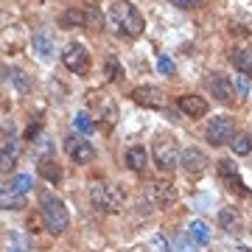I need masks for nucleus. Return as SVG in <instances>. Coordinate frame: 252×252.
<instances>
[{"instance_id": "nucleus-1", "label": "nucleus", "mask_w": 252, "mask_h": 252, "mask_svg": "<svg viewBox=\"0 0 252 252\" xmlns=\"http://www.w3.org/2000/svg\"><path fill=\"white\" fill-rule=\"evenodd\" d=\"M112 23H115V28L124 36H140L143 28H146L143 14H140L137 6H132L129 0H118L115 6H112Z\"/></svg>"}, {"instance_id": "nucleus-2", "label": "nucleus", "mask_w": 252, "mask_h": 252, "mask_svg": "<svg viewBox=\"0 0 252 252\" xmlns=\"http://www.w3.org/2000/svg\"><path fill=\"white\" fill-rule=\"evenodd\" d=\"M39 207H42V219H45L48 230L54 235H62L67 230V224H70V216H67L64 202L59 196H54L51 190H45V193H39Z\"/></svg>"}, {"instance_id": "nucleus-3", "label": "nucleus", "mask_w": 252, "mask_h": 252, "mask_svg": "<svg viewBox=\"0 0 252 252\" xmlns=\"http://www.w3.org/2000/svg\"><path fill=\"white\" fill-rule=\"evenodd\" d=\"M90 202L104 213H118L124 207V190L115 182H93L90 185Z\"/></svg>"}, {"instance_id": "nucleus-4", "label": "nucleus", "mask_w": 252, "mask_h": 252, "mask_svg": "<svg viewBox=\"0 0 252 252\" xmlns=\"http://www.w3.org/2000/svg\"><path fill=\"white\" fill-rule=\"evenodd\" d=\"M180 146H177V140H171V137H160V140H154V149H152V160L154 165L160 168L162 174H171L177 165H180Z\"/></svg>"}, {"instance_id": "nucleus-5", "label": "nucleus", "mask_w": 252, "mask_h": 252, "mask_svg": "<svg viewBox=\"0 0 252 252\" xmlns=\"http://www.w3.org/2000/svg\"><path fill=\"white\" fill-rule=\"evenodd\" d=\"M62 62L70 73H79V76H87V73H90V54H87V48L79 45V42H70V45L64 48Z\"/></svg>"}, {"instance_id": "nucleus-6", "label": "nucleus", "mask_w": 252, "mask_h": 252, "mask_svg": "<svg viewBox=\"0 0 252 252\" xmlns=\"http://www.w3.org/2000/svg\"><path fill=\"white\" fill-rule=\"evenodd\" d=\"M233 137H235L233 118L219 115V118L210 121V126H207V143H210V146H224V143H230Z\"/></svg>"}, {"instance_id": "nucleus-7", "label": "nucleus", "mask_w": 252, "mask_h": 252, "mask_svg": "<svg viewBox=\"0 0 252 252\" xmlns=\"http://www.w3.org/2000/svg\"><path fill=\"white\" fill-rule=\"evenodd\" d=\"M64 149H67V154L73 157L76 165H87V162L95 160V149H93V143L90 140H84V137H79V135H67L64 137Z\"/></svg>"}, {"instance_id": "nucleus-8", "label": "nucleus", "mask_w": 252, "mask_h": 252, "mask_svg": "<svg viewBox=\"0 0 252 252\" xmlns=\"http://www.w3.org/2000/svg\"><path fill=\"white\" fill-rule=\"evenodd\" d=\"M132 98H135V104L149 107V109H162L168 104V95L160 87H154V84H140V87H135L132 90Z\"/></svg>"}, {"instance_id": "nucleus-9", "label": "nucleus", "mask_w": 252, "mask_h": 252, "mask_svg": "<svg viewBox=\"0 0 252 252\" xmlns=\"http://www.w3.org/2000/svg\"><path fill=\"white\" fill-rule=\"evenodd\" d=\"M177 188H174L171 182H149L146 185V199L152 202L154 207H171L177 202Z\"/></svg>"}, {"instance_id": "nucleus-10", "label": "nucleus", "mask_w": 252, "mask_h": 252, "mask_svg": "<svg viewBox=\"0 0 252 252\" xmlns=\"http://www.w3.org/2000/svg\"><path fill=\"white\" fill-rule=\"evenodd\" d=\"M87 101H90V107L98 112V124H101V118H104V124H107V126H115L118 109H115V104H112V101L104 95V93H98V90L87 93Z\"/></svg>"}, {"instance_id": "nucleus-11", "label": "nucleus", "mask_w": 252, "mask_h": 252, "mask_svg": "<svg viewBox=\"0 0 252 252\" xmlns=\"http://www.w3.org/2000/svg\"><path fill=\"white\" fill-rule=\"evenodd\" d=\"M207 154L202 152V149H196V146H188L185 152H182V157H180V165L185 168L188 174H199V171H205L207 168Z\"/></svg>"}, {"instance_id": "nucleus-12", "label": "nucleus", "mask_w": 252, "mask_h": 252, "mask_svg": "<svg viewBox=\"0 0 252 252\" xmlns=\"http://www.w3.org/2000/svg\"><path fill=\"white\" fill-rule=\"evenodd\" d=\"M177 107H180V112L185 118H205L207 115V101L202 98V95H180V101H177Z\"/></svg>"}, {"instance_id": "nucleus-13", "label": "nucleus", "mask_w": 252, "mask_h": 252, "mask_svg": "<svg viewBox=\"0 0 252 252\" xmlns=\"http://www.w3.org/2000/svg\"><path fill=\"white\" fill-rule=\"evenodd\" d=\"M210 93H213V98L219 101V104H230L233 101V95H235V87H233V81L230 79H224V76H210Z\"/></svg>"}, {"instance_id": "nucleus-14", "label": "nucleus", "mask_w": 252, "mask_h": 252, "mask_svg": "<svg viewBox=\"0 0 252 252\" xmlns=\"http://www.w3.org/2000/svg\"><path fill=\"white\" fill-rule=\"evenodd\" d=\"M219 224H221V230L230 235L241 233V216H238V210L235 207H221L219 210Z\"/></svg>"}, {"instance_id": "nucleus-15", "label": "nucleus", "mask_w": 252, "mask_h": 252, "mask_svg": "<svg viewBox=\"0 0 252 252\" xmlns=\"http://www.w3.org/2000/svg\"><path fill=\"white\" fill-rule=\"evenodd\" d=\"M230 62L238 67V73L252 79V48H235L233 54H230Z\"/></svg>"}, {"instance_id": "nucleus-16", "label": "nucleus", "mask_w": 252, "mask_h": 252, "mask_svg": "<svg viewBox=\"0 0 252 252\" xmlns=\"http://www.w3.org/2000/svg\"><path fill=\"white\" fill-rule=\"evenodd\" d=\"M34 51H36V56H42V59H48V56L54 54V36H51V31L48 28H39L34 34Z\"/></svg>"}, {"instance_id": "nucleus-17", "label": "nucleus", "mask_w": 252, "mask_h": 252, "mask_svg": "<svg viewBox=\"0 0 252 252\" xmlns=\"http://www.w3.org/2000/svg\"><path fill=\"white\" fill-rule=\"evenodd\" d=\"M146 162H149V154H146L143 146H132V149L126 152V168H129V171H135V174L146 171Z\"/></svg>"}, {"instance_id": "nucleus-18", "label": "nucleus", "mask_w": 252, "mask_h": 252, "mask_svg": "<svg viewBox=\"0 0 252 252\" xmlns=\"http://www.w3.org/2000/svg\"><path fill=\"white\" fill-rule=\"evenodd\" d=\"M36 171H39V177L48 180V182H59L62 180V165L56 162V157H42L39 165H36Z\"/></svg>"}, {"instance_id": "nucleus-19", "label": "nucleus", "mask_w": 252, "mask_h": 252, "mask_svg": "<svg viewBox=\"0 0 252 252\" xmlns=\"http://www.w3.org/2000/svg\"><path fill=\"white\" fill-rule=\"evenodd\" d=\"M20 154V140L14 135H3V146H0V160H3V168H9L11 162L17 160Z\"/></svg>"}, {"instance_id": "nucleus-20", "label": "nucleus", "mask_w": 252, "mask_h": 252, "mask_svg": "<svg viewBox=\"0 0 252 252\" xmlns=\"http://www.w3.org/2000/svg\"><path fill=\"white\" fill-rule=\"evenodd\" d=\"M3 73H6V81L14 84V90H17V93H28V90H31V79H28L20 67H3Z\"/></svg>"}, {"instance_id": "nucleus-21", "label": "nucleus", "mask_w": 252, "mask_h": 252, "mask_svg": "<svg viewBox=\"0 0 252 252\" xmlns=\"http://www.w3.org/2000/svg\"><path fill=\"white\" fill-rule=\"evenodd\" d=\"M230 149H233V154H238V157L250 154L252 152V135H247V132H235V137L230 140Z\"/></svg>"}, {"instance_id": "nucleus-22", "label": "nucleus", "mask_w": 252, "mask_h": 252, "mask_svg": "<svg viewBox=\"0 0 252 252\" xmlns=\"http://www.w3.org/2000/svg\"><path fill=\"white\" fill-rule=\"evenodd\" d=\"M59 26L62 28H79V26H87V17H84V11H79V9H67L59 17Z\"/></svg>"}, {"instance_id": "nucleus-23", "label": "nucleus", "mask_w": 252, "mask_h": 252, "mask_svg": "<svg viewBox=\"0 0 252 252\" xmlns=\"http://www.w3.org/2000/svg\"><path fill=\"white\" fill-rule=\"evenodd\" d=\"M188 235H190L196 244H202V247H205V244H210V227H207L205 221H199V219H196V221H190Z\"/></svg>"}, {"instance_id": "nucleus-24", "label": "nucleus", "mask_w": 252, "mask_h": 252, "mask_svg": "<svg viewBox=\"0 0 252 252\" xmlns=\"http://www.w3.org/2000/svg\"><path fill=\"white\" fill-rule=\"evenodd\" d=\"M73 126H76V132H79L81 137H87V135L95 132V126H98V124H93L87 112H76V115H73Z\"/></svg>"}, {"instance_id": "nucleus-25", "label": "nucleus", "mask_w": 252, "mask_h": 252, "mask_svg": "<svg viewBox=\"0 0 252 252\" xmlns=\"http://www.w3.org/2000/svg\"><path fill=\"white\" fill-rule=\"evenodd\" d=\"M31 185H34V180L28 177V174H17V177H11V182H6V188L11 190V193H28L31 190Z\"/></svg>"}, {"instance_id": "nucleus-26", "label": "nucleus", "mask_w": 252, "mask_h": 252, "mask_svg": "<svg viewBox=\"0 0 252 252\" xmlns=\"http://www.w3.org/2000/svg\"><path fill=\"white\" fill-rule=\"evenodd\" d=\"M0 199H3V207H6V210H20V207H26L23 196H20V193H11L6 185H3V196Z\"/></svg>"}, {"instance_id": "nucleus-27", "label": "nucleus", "mask_w": 252, "mask_h": 252, "mask_svg": "<svg viewBox=\"0 0 252 252\" xmlns=\"http://www.w3.org/2000/svg\"><path fill=\"white\" fill-rule=\"evenodd\" d=\"M104 70H107V81H121V79H124V70H121V64H118L115 56H107Z\"/></svg>"}, {"instance_id": "nucleus-28", "label": "nucleus", "mask_w": 252, "mask_h": 252, "mask_svg": "<svg viewBox=\"0 0 252 252\" xmlns=\"http://www.w3.org/2000/svg\"><path fill=\"white\" fill-rule=\"evenodd\" d=\"M84 17H87V28H93V31H98V28H104V14H101L95 6H90V9L84 11Z\"/></svg>"}, {"instance_id": "nucleus-29", "label": "nucleus", "mask_w": 252, "mask_h": 252, "mask_svg": "<svg viewBox=\"0 0 252 252\" xmlns=\"http://www.w3.org/2000/svg\"><path fill=\"white\" fill-rule=\"evenodd\" d=\"M233 87H235V93H238L241 98H247V95H250V79H247L244 73H235V79H233Z\"/></svg>"}, {"instance_id": "nucleus-30", "label": "nucleus", "mask_w": 252, "mask_h": 252, "mask_svg": "<svg viewBox=\"0 0 252 252\" xmlns=\"http://www.w3.org/2000/svg\"><path fill=\"white\" fill-rule=\"evenodd\" d=\"M219 174L224 180H233V177H238V165L233 160H219Z\"/></svg>"}, {"instance_id": "nucleus-31", "label": "nucleus", "mask_w": 252, "mask_h": 252, "mask_svg": "<svg viewBox=\"0 0 252 252\" xmlns=\"http://www.w3.org/2000/svg\"><path fill=\"white\" fill-rule=\"evenodd\" d=\"M193 238L190 235H180L177 241H174V252H193Z\"/></svg>"}, {"instance_id": "nucleus-32", "label": "nucleus", "mask_w": 252, "mask_h": 252, "mask_svg": "<svg viewBox=\"0 0 252 252\" xmlns=\"http://www.w3.org/2000/svg\"><path fill=\"white\" fill-rule=\"evenodd\" d=\"M36 154H39V160H42V157H51V154H54V143H51L48 137H39V140H36Z\"/></svg>"}, {"instance_id": "nucleus-33", "label": "nucleus", "mask_w": 252, "mask_h": 252, "mask_svg": "<svg viewBox=\"0 0 252 252\" xmlns=\"http://www.w3.org/2000/svg\"><path fill=\"white\" fill-rule=\"evenodd\" d=\"M157 70H160L162 76H174V59L160 56V59H157Z\"/></svg>"}, {"instance_id": "nucleus-34", "label": "nucleus", "mask_w": 252, "mask_h": 252, "mask_svg": "<svg viewBox=\"0 0 252 252\" xmlns=\"http://www.w3.org/2000/svg\"><path fill=\"white\" fill-rule=\"evenodd\" d=\"M227 188H230V190H241L244 196H250V190L244 188V182L238 180V177H233V180H227Z\"/></svg>"}, {"instance_id": "nucleus-35", "label": "nucleus", "mask_w": 252, "mask_h": 252, "mask_svg": "<svg viewBox=\"0 0 252 252\" xmlns=\"http://www.w3.org/2000/svg\"><path fill=\"white\" fill-rule=\"evenodd\" d=\"M26 140H34V143L39 140V124H31L26 129Z\"/></svg>"}, {"instance_id": "nucleus-36", "label": "nucleus", "mask_w": 252, "mask_h": 252, "mask_svg": "<svg viewBox=\"0 0 252 252\" xmlns=\"http://www.w3.org/2000/svg\"><path fill=\"white\" fill-rule=\"evenodd\" d=\"M174 6H180V9H190V6H199L202 0H171Z\"/></svg>"}, {"instance_id": "nucleus-37", "label": "nucleus", "mask_w": 252, "mask_h": 252, "mask_svg": "<svg viewBox=\"0 0 252 252\" xmlns=\"http://www.w3.org/2000/svg\"><path fill=\"white\" fill-rule=\"evenodd\" d=\"M9 252H14V250H9Z\"/></svg>"}]
</instances>
